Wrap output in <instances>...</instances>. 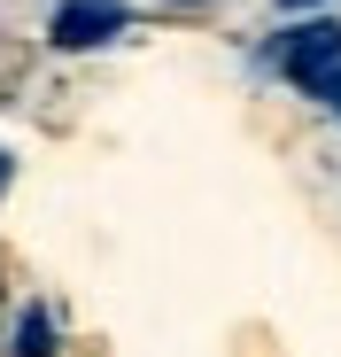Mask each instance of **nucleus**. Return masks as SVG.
Segmentation results:
<instances>
[{
    "instance_id": "nucleus-1",
    "label": "nucleus",
    "mask_w": 341,
    "mask_h": 357,
    "mask_svg": "<svg viewBox=\"0 0 341 357\" xmlns=\"http://www.w3.org/2000/svg\"><path fill=\"white\" fill-rule=\"evenodd\" d=\"M264 63H279L303 93H318L326 78H333V63H341V24H303V31H279L271 47H264Z\"/></svg>"
},
{
    "instance_id": "nucleus-2",
    "label": "nucleus",
    "mask_w": 341,
    "mask_h": 357,
    "mask_svg": "<svg viewBox=\"0 0 341 357\" xmlns=\"http://www.w3.org/2000/svg\"><path fill=\"white\" fill-rule=\"evenodd\" d=\"M47 31H54V47H101V39L125 31V8L117 0H63Z\"/></svg>"
},
{
    "instance_id": "nucleus-3",
    "label": "nucleus",
    "mask_w": 341,
    "mask_h": 357,
    "mask_svg": "<svg viewBox=\"0 0 341 357\" xmlns=\"http://www.w3.org/2000/svg\"><path fill=\"white\" fill-rule=\"evenodd\" d=\"M54 349V326L39 319V311H24V326H16V357H47Z\"/></svg>"
},
{
    "instance_id": "nucleus-4",
    "label": "nucleus",
    "mask_w": 341,
    "mask_h": 357,
    "mask_svg": "<svg viewBox=\"0 0 341 357\" xmlns=\"http://www.w3.org/2000/svg\"><path fill=\"white\" fill-rule=\"evenodd\" d=\"M318 93H326V101H333V116H341V63H333V78H326Z\"/></svg>"
},
{
    "instance_id": "nucleus-5",
    "label": "nucleus",
    "mask_w": 341,
    "mask_h": 357,
    "mask_svg": "<svg viewBox=\"0 0 341 357\" xmlns=\"http://www.w3.org/2000/svg\"><path fill=\"white\" fill-rule=\"evenodd\" d=\"M279 8H295V16H303V8H318V0H279Z\"/></svg>"
}]
</instances>
